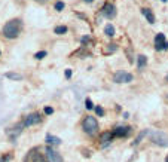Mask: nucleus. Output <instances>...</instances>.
Wrapping results in <instances>:
<instances>
[{
	"label": "nucleus",
	"instance_id": "dca6fc26",
	"mask_svg": "<svg viewBox=\"0 0 168 162\" xmlns=\"http://www.w3.org/2000/svg\"><path fill=\"white\" fill-rule=\"evenodd\" d=\"M31 162H46L45 161V158H43V155L42 153H33V156H31Z\"/></svg>",
	"mask_w": 168,
	"mask_h": 162
},
{
	"label": "nucleus",
	"instance_id": "cd10ccee",
	"mask_svg": "<svg viewBox=\"0 0 168 162\" xmlns=\"http://www.w3.org/2000/svg\"><path fill=\"white\" fill-rule=\"evenodd\" d=\"M85 2H86V3H91V2H92V0H85Z\"/></svg>",
	"mask_w": 168,
	"mask_h": 162
},
{
	"label": "nucleus",
	"instance_id": "a211bd4d",
	"mask_svg": "<svg viewBox=\"0 0 168 162\" xmlns=\"http://www.w3.org/2000/svg\"><path fill=\"white\" fill-rule=\"evenodd\" d=\"M67 27L65 26H57L55 28H54V31H55V34H65L67 33Z\"/></svg>",
	"mask_w": 168,
	"mask_h": 162
},
{
	"label": "nucleus",
	"instance_id": "412c9836",
	"mask_svg": "<svg viewBox=\"0 0 168 162\" xmlns=\"http://www.w3.org/2000/svg\"><path fill=\"white\" fill-rule=\"evenodd\" d=\"M94 110H95V113H97V116H103V114H104V110H103L101 106H95Z\"/></svg>",
	"mask_w": 168,
	"mask_h": 162
},
{
	"label": "nucleus",
	"instance_id": "7c9ffc66",
	"mask_svg": "<svg viewBox=\"0 0 168 162\" xmlns=\"http://www.w3.org/2000/svg\"><path fill=\"white\" fill-rule=\"evenodd\" d=\"M162 2H167V0H162Z\"/></svg>",
	"mask_w": 168,
	"mask_h": 162
},
{
	"label": "nucleus",
	"instance_id": "b1692460",
	"mask_svg": "<svg viewBox=\"0 0 168 162\" xmlns=\"http://www.w3.org/2000/svg\"><path fill=\"white\" fill-rule=\"evenodd\" d=\"M11 159H12V155H6V156H3L2 159H0V162H8Z\"/></svg>",
	"mask_w": 168,
	"mask_h": 162
},
{
	"label": "nucleus",
	"instance_id": "7ed1b4c3",
	"mask_svg": "<svg viewBox=\"0 0 168 162\" xmlns=\"http://www.w3.org/2000/svg\"><path fill=\"white\" fill-rule=\"evenodd\" d=\"M150 138L152 141L156 144V146H161V147H168V135L164 132V131H152L150 132Z\"/></svg>",
	"mask_w": 168,
	"mask_h": 162
},
{
	"label": "nucleus",
	"instance_id": "6e6552de",
	"mask_svg": "<svg viewBox=\"0 0 168 162\" xmlns=\"http://www.w3.org/2000/svg\"><path fill=\"white\" fill-rule=\"evenodd\" d=\"M101 14H103V16H106V18H115L116 16V8H115V5H112V3H106L104 6H103V9H101Z\"/></svg>",
	"mask_w": 168,
	"mask_h": 162
},
{
	"label": "nucleus",
	"instance_id": "39448f33",
	"mask_svg": "<svg viewBox=\"0 0 168 162\" xmlns=\"http://www.w3.org/2000/svg\"><path fill=\"white\" fill-rule=\"evenodd\" d=\"M155 48L156 51H167L168 49V42L165 40V34L159 33L155 37Z\"/></svg>",
	"mask_w": 168,
	"mask_h": 162
},
{
	"label": "nucleus",
	"instance_id": "6ab92c4d",
	"mask_svg": "<svg viewBox=\"0 0 168 162\" xmlns=\"http://www.w3.org/2000/svg\"><path fill=\"white\" fill-rule=\"evenodd\" d=\"M116 49H117V46H116L115 43H112V45H109L107 48L104 49V54H113V52H115Z\"/></svg>",
	"mask_w": 168,
	"mask_h": 162
},
{
	"label": "nucleus",
	"instance_id": "f257e3e1",
	"mask_svg": "<svg viewBox=\"0 0 168 162\" xmlns=\"http://www.w3.org/2000/svg\"><path fill=\"white\" fill-rule=\"evenodd\" d=\"M22 30V22L19 19H11L3 27V36L6 39H16Z\"/></svg>",
	"mask_w": 168,
	"mask_h": 162
},
{
	"label": "nucleus",
	"instance_id": "f8f14e48",
	"mask_svg": "<svg viewBox=\"0 0 168 162\" xmlns=\"http://www.w3.org/2000/svg\"><path fill=\"white\" fill-rule=\"evenodd\" d=\"M45 140H46V143H48V144H51V146H58V144L61 143V140H60L58 137H55V135H51V134H48Z\"/></svg>",
	"mask_w": 168,
	"mask_h": 162
},
{
	"label": "nucleus",
	"instance_id": "c756f323",
	"mask_svg": "<svg viewBox=\"0 0 168 162\" xmlns=\"http://www.w3.org/2000/svg\"><path fill=\"white\" fill-rule=\"evenodd\" d=\"M165 162H168V156H167V158H165Z\"/></svg>",
	"mask_w": 168,
	"mask_h": 162
},
{
	"label": "nucleus",
	"instance_id": "4468645a",
	"mask_svg": "<svg viewBox=\"0 0 168 162\" xmlns=\"http://www.w3.org/2000/svg\"><path fill=\"white\" fill-rule=\"evenodd\" d=\"M5 76H6L8 79H11V80H21V79H22V75L14 73V72H9V73H6Z\"/></svg>",
	"mask_w": 168,
	"mask_h": 162
},
{
	"label": "nucleus",
	"instance_id": "a878e982",
	"mask_svg": "<svg viewBox=\"0 0 168 162\" xmlns=\"http://www.w3.org/2000/svg\"><path fill=\"white\" fill-rule=\"evenodd\" d=\"M45 113L46 114H52L54 113V109L52 107H45Z\"/></svg>",
	"mask_w": 168,
	"mask_h": 162
},
{
	"label": "nucleus",
	"instance_id": "4be33fe9",
	"mask_svg": "<svg viewBox=\"0 0 168 162\" xmlns=\"http://www.w3.org/2000/svg\"><path fill=\"white\" fill-rule=\"evenodd\" d=\"M85 104H86V109H88V110H92V109L95 107V106L92 104V101H91L89 98H86V100H85Z\"/></svg>",
	"mask_w": 168,
	"mask_h": 162
},
{
	"label": "nucleus",
	"instance_id": "bb28decb",
	"mask_svg": "<svg viewBox=\"0 0 168 162\" xmlns=\"http://www.w3.org/2000/svg\"><path fill=\"white\" fill-rule=\"evenodd\" d=\"M36 2H37V3H40V5H43V3H46V2H48V0H36Z\"/></svg>",
	"mask_w": 168,
	"mask_h": 162
},
{
	"label": "nucleus",
	"instance_id": "423d86ee",
	"mask_svg": "<svg viewBox=\"0 0 168 162\" xmlns=\"http://www.w3.org/2000/svg\"><path fill=\"white\" fill-rule=\"evenodd\" d=\"M113 80L116 83H130L132 80V75L131 73H127V72H117L113 76Z\"/></svg>",
	"mask_w": 168,
	"mask_h": 162
},
{
	"label": "nucleus",
	"instance_id": "2eb2a0df",
	"mask_svg": "<svg viewBox=\"0 0 168 162\" xmlns=\"http://www.w3.org/2000/svg\"><path fill=\"white\" fill-rule=\"evenodd\" d=\"M146 64H147L146 57H145V55H140V57H138V60H137V65H138V68L141 70L143 67H146Z\"/></svg>",
	"mask_w": 168,
	"mask_h": 162
},
{
	"label": "nucleus",
	"instance_id": "ddd939ff",
	"mask_svg": "<svg viewBox=\"0 0 168 162\" xmlns=\"http://www.w3.org/2000/svg\"><path fill=\"white\" fill-rule=\"evenodd\" d=\"M141 14L146 16V19L150 22V24H153V22H155V15H153V12H152L150 9H147V8H143V9H141Z\"/></svg>",
	"mask_w": 168,
	"mask_h": 162
},
{
	"label": "nucleus",
	"instance_id": "20e7f679",
	"mask_svg": "<svg viewBox=\"0 0 168 162\" xmlns=\"http://www.w3.org/2000/svg\"><path fill=\"white\" fill-rule=\"evenodd\" d=\"M45 156H46V162H63V156L58 152H55L52 147L45 149Z\"/></svg>",
	"mask_w": 168,
	"mask_h": 162
},
{
	"label": "nucleus",
	"instance_id": "f3484780",
	"mask_svg": "<svg viewBox=\"0 0 168 162\" xmlns=\"http://www.w3.org/2000/svg\"><path fill=\"white\" fill-rule=\"evenodd\" d=\"M104 33H106L109 37H113V36H115V27H113L112 24H107L106 28H104Z\"/></svg>",
	"mask_w": 168,
	"mask_h": 162
},
{
	"label": "nucleus",
	"instance_id": "aec40b11",
	"mask_svg": "<svg viewBox=\"0 0 168 162\" xmlns=\"http://www.w3.org/2000/svg\"><path fill=\"white\" fill-rule=\"evenodd\" d=\"M46 57V51H39L37 54H34V58L36 60H43Z\"/></svg>",
	"mask_w": 168,
	"mask_h": 162
},
{
	"label": "nucleus",
	"instance_id": "c85d7f7f",
	"mask_svg": "<svg viewBox=\"0 0 168 162\" xmlns=\"http://www.w3.org/2000/svg\"><path fill=\"white\" fill-rule=\"evenodd\" d=\"M165 82H168V75H167V77H165Z\"/></svg>",
	"mask_w": 168,
	"mask_h": 162
},
{
	"label": "nucleus",
	"instance_id": "5701e85b",
	"mask_svg": "<svg viewBox=\"0 0 168 162\" xmlns=\"http://www.w3.org/2000/svg\"><path fill=\"white\" fill-rule=\"evenodd\" d=\"M64 6H65L64 2H57V3H55V9H57V11H63Z\"/></svg>",
	"mask_w": 168,
	"mask_h": 162
},
{
	"label": "nucleus",
	"instance_id": "f03ea898",
	"mask_svg": "<svg viewBox=\"0 0 168 162\" xmlns=\"http://www.w3.org/2000/svg\"><path fill=\"white\" fill-rule=\"evenodd\" d=\"M82 126H83V131L88 135H94V134H97V131H98V121H97V118H94V116H86L83 119Z\"/></svg>",
	"mask_w": 168,
	"mask_h": 162
},
{
	"label": "nucleus",
	"instance_id": "393cba45",
	"mask_svg": "<svg viewBox=\"0 0 168 162\" xmlns=\"http://www.w3.org/2000/svg\"><path fill=\"white\" fill-rule=\"evenodd\" d=\"M71 75H73V73H71V70H70V68H67V70L64 72V76H65L67 79H70V77H71Z\"/></svg>",
	"mask_w": 168,
	"mask_h": 162
},
{
	"label": "nucleus",
	"instance_id": "0eeeda50",
	"mask_svg": "<svg viewBox=\"0 0 168 162\" xmlns=\"http://www.w3.org/2000/svg\"><path fill=\"white\" fill-rule=\"evenodd\" d=\"M42 122V118L39 113H31L28 116L24 119V126H33V125H37Z\"/></svg>",
	"mask_w": 168,
	"mask_h": 162
},
{
	"label": "nucleus",
	"instance_id": "9d476101",
	"mask_svg": "<svg viewBox=\"0 0 168 162\" xmlns=\"http://www.w3.org/2000/svg\"><path fill=\"white\" fill-rule=\"evenodd\" d=\"M22 128H24V124H18V125H15L14 128H11V129L8 131V135L11 137V140H15V138H18V135L22 132Z\"/></svg>",
	"mask_w": 168,
	"mask_h": 162
},
{
	"label": "nucleus",
	"instance_id": "9b49d317",
	"mask_svg": "<svg viewBox=\"0 0 168 162\" xmlns=\"http://www.w3.org/2000/svg\"><path fill=\"white\" fill-rule=\"evenodd\" d=\"M130 134H131V128L130 126H117L113 131V135L115 137H127Z\"/></svg>",
	"mask_w": 168,
	"mask_h": 162
},
{
	"label": "nucleus",
	"instance_id": "1a4fd4ad",
	"mask_svg": "<svg viewBox=\"0 0 168 162\" xmlns=\"http://www.w3.org/2000/svg\"><path fill=\"white\" fill-rule=\"evenodd\" d=\"M113 132H103L101 134V137H100V146L101 147H106V146H109L110 143H112V140H113Z\"/></svg>",
	"mask_w": 168,
	"mask_h": 162
}]
</instances>
